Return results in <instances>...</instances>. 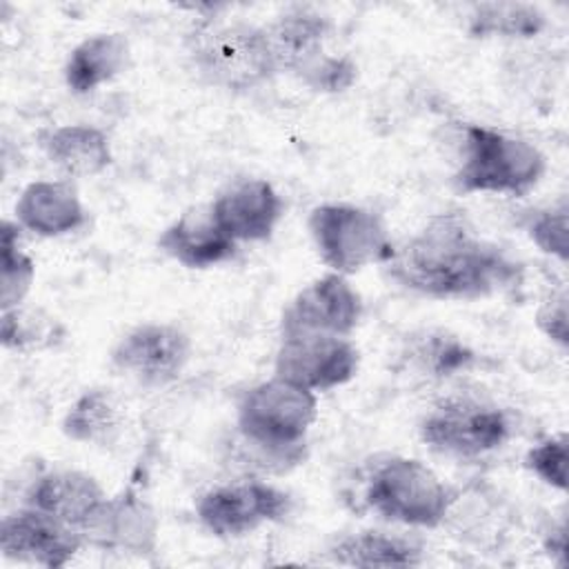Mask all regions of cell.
<instances>
[{
	"label": "cell",
	"instance_id": "4316f807",
	"mask_svg": "<svg viewBox=\"0 0 569 569\" xmlns=\"http://www.w3.org/2000/svg\"><path fill=\"white\" fill-rule=\"evenodd\" d=\"M525 231L542 253L558 258L562 264L569 260V209L565 202L533 211Z\"/></svg>",
	"mask_w": 569,
	"mask_h": 569
},
{
	"label": "cell",
	"instance_id": "ba28073f",
	"mask_svg": "<svg viewBox=\"0 0 569 569\" xmlns=\"http://www.w3.org/2000/svg\"><path fill=\"white\" fill-rule=\"evenodd\" d=\"M358 365V347L347 336L289 333L280 336L273 376L318 393L347 385Z\"/></svg>",
	"mask_w": 569,
	"mask_h": 569
},
{
	"label": "cell",
	"instance_id": "6da1fadb",
	"mask_svg": "<svg viewBox=\"0 0 569 569\" xmlns=\"http://www.w3.org/2000/svg\"><path fill=\"white\" fill-rule=\"evenodd\" d=\"M382 264L396 284L436 300L489 298L522 280V264L458 211L431 216Z\"/></svg>",
	"mask_w": 569,
	"mask_h": 569
},
{
	"label": "cell",
	"instance_id": "277c9868",
	"mask_svg": "<svg viewBox=\"0 0 569 569\" xmlns=\"http://www.w3.org/2000/svg\"><path fill=\"white\" fill-rule=\"evenodd\" d=\"M545 153L516 136L482 124L465 127L462 162L453 173L460 193H505L522 198L545 176Z\"/></svg>",
	"mask_w": 569,
	"mask_h": 569
},
{
	"label": "cell",
	"instance_id": "7a4b0ae2",
	"mask_svg": "<svg viewBox=\"0 0 569 569\" xmlns=\"http://www.w3.org/2000/svg\"><path fill=\"white\" fill-rule=\"evenodd\" d=\"M318 418V396L278 376L249 387L236 405L244 445L269 469L287 471L305 460V440Z\"/></svg>",
	"mask_w": 569,
	"mask_h": 569
},
{
	"label": "cell",
	"instance_id": "e0dca14e",
	"mask_svg": "<svg viewBox=\"0 0 569 569\" xmlns=\"http://www.w3.org/2000/svg\"><path fill=\"white\" fill-rule=\"evenodd\" d=\"M16 222L36 236L58 238L80 229L87 211L78 191L67 180H36L16 202Z\"/></svg>",
	"mask_w": 569,
	"mask_h": 569
},
{
	"label": "cell",
	"instance_id": "8fae6325",
	"mask_svg": "<svg viewBox=\"0 0 569 569\" xmlns=\"http://www.w3.org/2000/svg\"><path fill=\"white\" fill-rule=\"evenodd\" d=\"M362 316V298L340 273H325L302 287L284 307L280 336L329 333L351 336Z\"/></svg>",
	"mask_w": 569,
	"mask_h": 569
},
{
	"label": "cell",
	"instance_id": "7c38bea8",
	"mask_svg": "<svg viewBox=\"0 0 569 569\" xmlns=\"http://www.w3.org/2000/svg\"><path fill=\"white\" fill-rule=\"evenodd\" d=\"M158 529L153 507L133 489H124L116 498H104L78 531L84 545L104 551L151 556L158 547Z\"/></svg>",
	"mask_w": 569,
	"mask_h": 569
},
{
	"label": "cell",
	"instance_id": "30bf717a",
	"mask_svg": "<svg viewBox=\"0 0 569 569\" xmlns=\"http://www.w3.org/2000/svg\"><path fill=\"white\" fill-rule=\"evenodd\" d=\"M191 358V338L169 322H142L111 349V365L147 387L173 382Z\"/></svg>",
	"mask_w": 569,
	"mask_h": 569
},
{
	"label": "cell",
	"instance_id": "5bb4252c",
	"mask_svg": "<svg viewBox=\"0 0 569 569\" xmlns=\"http://www.w3.org/2000/svg\"><path fill=\"white\" fill-rule=\"evenodd\" d=\"M282 198L271 182L244 178L224 189L209 207L216 224L233 242L269 240L282 218Z\"/></svg>",
	"mask_w": 569,
	"mask_h": 569
},
{
	"label": "cell",
	"instance_id": "8992f818",
	"mask_svg": "<svg viewBox=\"0 0 569 569\" xmlns=\"http://www.w3.org/2000/svg\"><path fill=\"white\" fill-rule=\"evenodd\" d=\"M307 229L318 258L340 276L362 271L373 262H385L393 242L382 218L349 202H325L311 209Z\"/></svg>",
	"mask_w": 569,
	"mask_h": 569
},
{
	"label": "cell",
	"instance_id": "83f0119b",
	"mask_svg": "<svg viewBox=\"0 0 569 569\" xmlns=\"http://www.w3.org/2000/svg\"><path fill=\"white\" fill-rule=\"evenodd\" d=\"M567 438L558 436L531 447L525 456V467L545 485L567 491Z\"/></svg>",
	"mask_w": 569,
	"mask_h": 569
},
{
	"label": "cell",
	"instance_id": "9a60e30c",
	"mask_svg": "<svg viewBox=\"0 0 569 569\" xmlns=\"http://www.w3.org/2000/svg\"><path fill=\"white\" fill-rule=\"evenodd\" d=\"M264 29L276 71L300 78L322 56H327V38L331 20L309 7H293L271 20Z\"/></svg>",
	"mask_w": 569,
	"mask_h": 569
},
{
	"label": "cell",
	"instance_id": "cb8c5ba5",
	"mask_svg": "<svg viewBox=\"0 0 569 569\" xmlns=\"http://www.w3.org/2000/svg\"><path fill=\"white\" fill-rule=\"evenodd\" d=\"M20 224L4 220L0 227V309L20 307L36 278L33 260L18 247Z\"/></svg>",
	"mask_w": 569,
	"mask_h": 569
},
{
	"label": "cell",
	"instance_id": "7402d4cb",
	"mask_svg": "<svg viewBox=\"0 0 569 569\" xmlns=\"http://www.w3.org/2000/svg\"><path fill=\"white\" fill-rule=\"evenodd\" d=\"M329 556L347 567H418L422 565V547L409 538L385 531H358L338 538L329 547Z\"/></svg>",
	"mask_w": 569,
	"mask_h": 569
},
{
	"label": "cell",
	"instance_id": "f1b7e54d",
	"mask_svg": "<svg viewBox=\"0 0 569 569\" xmlns=\"http://www.w3.org/2000/svg\"><path fill=\"white\" fill-rule=\"evenodd\" d=\"M358 76V67L349 56H322L313 67H309L300 80L313 89V91H322V93H338V91H347Z\"/></svg>",
	"mask_w": 569,
	"mask_h": 569
},
{
	"label": "cell",
	"instance_id": "2e32d148",
	"mask_svg": "<svg viewBox=\"0 0 569 569\" xmlns=\"http://www.w3.org/2000/svg\"><path fill=\"white\" fill-rule=\"evenodd\" d=\"M104 498L93 476L76 469H53L31 482L24 505L80 529Z\"/></svg>",
	"mask_w": 569,
	"mask_h": 569
},
{
	"label": "cell",
	"instance_id": "4fadbf2b",
	"mask_svg": "<svg viewBox=\"0 0 569 569\" xmlns=\"http://www.w3.org/2000/svg\"><path fill=\"white\" fill-rule=\"evenodd\" d=\"M84 545L80 531L33 507H22L2 518L0 551L9 560L47 569L64 567Z\"/></svg>",
	"mask_w": 569,
	"mask_h": 569
},
{
	"label": "cell",
	"instance_id": "44dd1931",
	"mask_svg": "<svg viewBox=\"0 0 569 569\" xmlns=\"http://www.w3.org/2000/svg\"><path fill=\"white\" fill-rule=\"evenodd\" d=\"M124 429V407L113 391L93 387L82 391L62 418V433L80 445L109 447Z\"/></svg>",
	"mask_w": 569,
	"mask_h": 569
},
{
	"label": "cell",
	"instance_id": "52a82bcc",
	"mask_svg": "<svg viewBox=\"0 0 569 569\" xmlns=\"http://www.w3.org/2000/svg\"><path fill=\"white\" fill-rule=\"evenodd\" d=\"M511 425L507 413L485 400L451 396L427 411L420 422L422 442L445 456L478 458L505 445Z\"/></svg>",
	"mask_w": 569,
	"mask_h": 569
},
{
	"label": "cell",
	"instance_id": "ac0fdd59",
	"mask_svg": "<svg viewBox=\"0 0 569 569\" xmlns=\"http://www.w3.org/2000/svg\"><path fill=\"white\" fill-rule=\"evenodd\" d=\"M236 244L216 224L209 209L182 213L158 236L160 251L187 269L216 267L236 253Z\"/></svg>",
	"mask_w": 569,
	"mask_h": 569
},
{
	"label": "cell",
	"instance_id": "484cf974",
	"mask_svg": "<svg viewBox=\"0 0 569 569\" xmlns=\"http://www.w3.org/2000/svg\"><path fill=\"white\" fill-rule=\"evenodd\" d=\"M416 360L429 376L447 378L469 369L476 362V353L456 336L427 333V338L416 349Z\"/></svg>",
	"mask_w": 569,
	"mask_h": 569
},
{
	"label": "cell",
	"instance_id": "d6986e66",
	"mask_svg": "<svg viewBox=\"0 0 569 569\" xmlns=\"http://www.w3.org/2000/svg\"><path fill=\"white\" fill-rule=\"evenodd\" d=\"M40 147L49 162L69 178L98 176L113 158L107 133L91 124L53 127L40 136Z\"/></svg>",
	"mask_w": 569,
	"mask_h": 569
},
{
	"label": "cell",
	"instance_id": "f546056e",
	"mask_svg": "<svg viewBox=\"0 0 569 569\" xmlns=\"http://www.w3.org/2000/svg\"><path fill=\"white\" fill-rule=\"evenodd\" d=\"M567 291L560 289L558 293H551L536 311V327L558 347L569 345V322H567Z\"/></svg>",
	"mask_w": 569,
	"mask_h": 569
},
{
	"label": "cell",
	"instance_id": "d4e9b609",
	"mask_svg": "<svg viewBox=\"0 0 569 569\" xmlns=\"http://www.w3.org/2000/svg\"><path fill=\"white\" fill-rule=\"evenodd\" d=\"M58 338V322L42 311L13 307L4 309L0 318V340L4 349L27 351L49 347Z\"/></svg>",
	"mask_w": 569,
	"mask_h": 569
},
{
	"label": "cell",
	"instance_id": "3957f363",
	"mask_svg": "<svg viewBox=\"0 0 569 569\" xmlns=\"http://www.w3.org/2000/svg\"><path fill=\"white\" fill-rule=\"evenodd\" d=\"M196 73L224 91H249L273 78L276 64L264 29L244 20H204L187 42Z\"/></svg>",
	"mask_w": 569,
	"mask_h": 569
},
{
	"label": "cell",
	"instance_id": "603a6c76",
	"mask_svg": "<svg viewBox=\"0 0 569 569\" xmlns=\"http://www.w3.org/2000/svg\"><path fill=\"white\" fill-rule=\"evenodd\" d=\"M547 16L529 2H480L467 16L471 38H536Z\"/></svg>",
	"mask_w": 569,
	"mask_h": 569
},
{
	"label": "cell",
	"instance_id": "ffe728a7",
	"mask_svg": "<svg viewBox=\"0 0 569 569\" xmlns=\"http://www.w3.org/2000/svg\"><path fill=\"white\" fill-rule=\"evenodd\" d=\"M129 64V40L120 31L93 33L78 42L64 62L69 91L84 96L120 76Z\"/></svg>",
	"mask_w": 569,
	"mask_h": 569
},
{
	"label": "cell",
	"instance_id": "5b68a950",
	"mask_svg": "<svg viewBox=\"0 0 569 569\" xmlns=\"http://www.w3.org/2000/svg\"><path fill=\"white\" fill-rule=\"evenodd\" d=\"M362 496L380 518L420 529L438 527L453 505L451 489L425 462L405 456L373 462Z\"/></svg>",
	"mask_w": 569,
	"mask_h": 569
},
{
	"label": "cell",
	"instance_id": "9c48e42d",
	"mask_svg": "<svg viewBox=\"0 0 569 569\" xmlns=\"http://www.w3.org/2000/svg\"><path fill=\"white\" fill-rule=\"evenodd\" d=\"M291 511V496L264 480H240L209 489L196 505L198 520L216 538H240L260 525L280 522Z\"/></svg>",
	"mask_w": 569,
	"mask_h": 569
}]
</instances>
